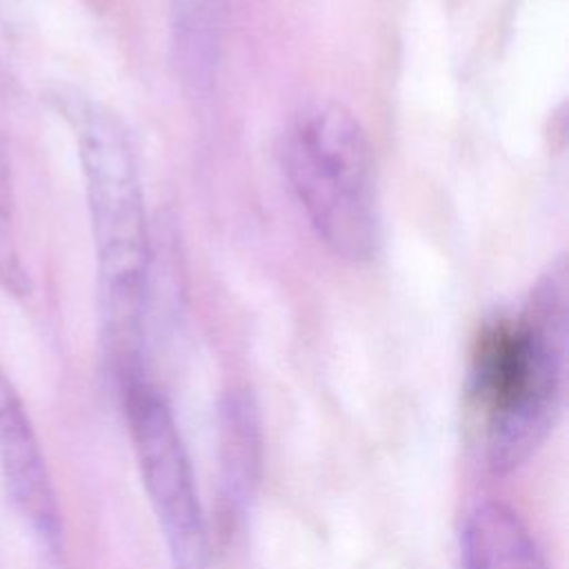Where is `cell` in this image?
I'll return each instance as SVG.
<instances>
[{
  "instance_id": "7",
  "label": "cell",
  "mask_w": 569,
  "mask_h": 569,
  "mask_svg": "<svg viewBox=\"0 0 569 569\" xmlns=\"http://www.w3.org/2000/svg\"><path fill=\"white\" fill-rule=\"evenodd\" d=\"M462 569H549L522 518L507 505H476L460 529Z\"/></svg>"
},
{
  "instance_id": "1",
  "label": "cell",
  "mask_w": 569,
  "mask_h": 569,
  "mask_svg": "<svg viewBox=\"0 0 569 569\" xmlns=\"http://www.w3.org/2000/svg\"><path fill=\"white\" fill-rule=\"evenodd\" d=\"M96 244L104 351L111 378L149 373L151 236L127 129L107 107L71 109Z\"/></svg>"
},
{
  "instance_id": "8",
  "label": "cell",
  "mask_w": 569,
  "mask_h": 569,
  "mask_svg": "<svg viewBox=\"0 0 569 569\" xmlns=\"http://www.w3.org/2000/svg\"><path fill=\"white\" fill-rule=\"evenodd\" d=\"M227 0H169L173 60L193 89L209 87L224 27Z\"/></svg>"
},
{
  "instance_id": "4",
  "label": "cell",
  "mask_w": 569,
  "mask_h": 569,
  "mask_svg": "<svg viewBox=\"0 0 569 569\" xmlns=\"http://www.w3.org/2000/svg\"><path fill=\"white\" fill-rule=\"evenodd\" d=\"M116 391L171 569H211L209 529L171 405L151 376Z\"/></svg>"
},
{
  "instance_id": "5",
  "label": "cell",
  "mask_w": 569,
  "mask_h": 569,
  "mask_svg": "<svg viewBox=\"0 0 569 569\" xmlns=\"http://www.w3.org/2000/svg\"><path fill=\"white\" fill-rule=\"evenodd\" d=\"M0 473L13 509L53 553L62 542L58 496L31 416L0 369Z\"/></svg>"
},
{
  "instance_id": "9",
  "label": "cell",
  "mask_w": 569,
  "mask_h": 569,
  "mask_svg": "<svg viewBox=\"0 0 569 569\" xmlns=\"http://www.w3.org/2000/svg\"><path fill=\"white\" fill-rule=\"evenodd\" d=\"M13 189H11V162L7 156V147L0 138V224H4L11 216Z\"/></svg>"
},
{
  "instance_id": "6",
  "label": "cell",
  "mask_w": 569,
  "mask_h": 569,
  "mask_svg": "<svg viewBox=\"0 0 569 569\" xmlns=\"http://www.w3.org/2000/svg\"><path fill=\"white\" fill-rule=\"evenodd\" d=\"M218 460V516L222 533L229 536L244 520L262 469L260 416L247 389H231L220 405Z\"/></svg>"
},
{
  "instance_id": "3",
  "label": "cell",
  "mask_w": 569,
  "mask_h": 569,
  "mask_svg": "<svg viewBox=\"0 0 569 569\" xmlns=\"http://www.w3.org/2000/svg\"><path fill=\"white\" fill-rule=\"evenodd\" d=\"M280 160L322 244L351 262L371 258L380 242L376 171L353 113L331 100L300 107L282 133Z\"/></svg>"
},
{
  "instance_id": "2",
  "label": "cell",
  "mask_w": 569,
  "mask_h": 569,
  "mask_svg": "<svg viewBox=\"0 0 569 569\" xmlns=\"http://www.w3.org/2000/svg\"><path fill=\"white\" fill-rule=\"evenodd\" d=\"M565 289L551 273L516 316L478 338L469 391L487 467L496 476L525 465L553 429L562 405Z\"/></svg>"
}]
</instances>
